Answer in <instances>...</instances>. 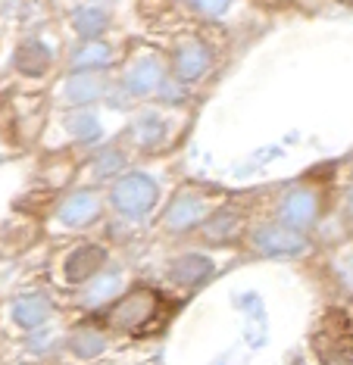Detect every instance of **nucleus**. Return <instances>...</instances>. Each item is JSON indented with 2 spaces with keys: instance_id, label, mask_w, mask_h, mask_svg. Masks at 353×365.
<instances>
[{
  "instance_id": "1",
  "label": "nucleus",
  "mask_w": 353,
  "mask_h": 365,
  "mask_svg": "<svg viewBox=\"0 0 353 365\" xmlns=\"http://www.w3.org/2000/svg\"><path fill=\"white\" fill-rule=\"evenodd\" d=\"M166 315H169V306L159 297V290L147 287V284H134L104 306L100 325L110 331H119V334L147 337L150 331L163 328Z\"/></svg>"
},
{
  "instance_id": "2",
  "label": "nucleus",
  "mask_w": 353,
  "mask_h": 365,
  "mask_svg": "<svg viewBox=\"0 0 353 365\" xmlns=\"http://www.w3.org/2000/svg\"><path fill=\"white\" fill-rule=\"evenodd\" d=\"M159 200V185L147 172H119L110 187V206L122 219H144Z\"/></svg>"
},
{
  "instance_id": "3",
  "label": "nucleus",
  "mask_w": 353,
  "mask_h": 365,
  "mask_svg": "<svg viewBox=\"0 0 353 365\" xmlns=\"http://www.w3.org/2000/svg\"><path fill=\"white\" fill-rule=\"evenodd\" d=\"M250 240L254 247L269 259H294V256H304L309 250V237L307 231L291 228L284 222H263L250 231Z\"/></svg>"
},
{
  "instance_id": "4",
  "label": "nucleus",
  "mask_w": 353,
  "mask_h": 365,
  "mask_svg": "<svg viewBox=\"0 0 353 365\" xmlns=\"http://www.w3.org/2000/svg\"><path fill=\"white\" fill-rule=\"evenodd\" d=\"M279 219L291 228L309 231L322 219V190L313 185H297L282 197L279 203Z\"/></svg>"
},
{
  "instance_id": "5",
  "label": "nucleus",
  "mask_w": 353,
  "mask_h": 365,
  "mask_svg": "<svg viewBox=\"0 0 353 365\" xmlns=\"http://www.w3.org/2000/svg\"><path fill=\"white\" fill-rule=\"evenodd\" d=\"M213 51H209V44L207 41H200V38H184L175 44V51H172V60H169V69H172V76L184 81V85H191V81H200L207 76L209 69H213Z\"/></svg>"
},
{
  "instance_id": "6",
  "label": "nucleus",
  "mask_w": 353,
  "mask_h": 365,
  "mask_svg": "<svg viewBox=\"0 0 353 365\" xmlns=\"http://www.w3.org/2000/svg\"><path fill=\"white\" fill-rule=\"evenodd\" d=\"M166 78H169V66L163 63V56L156 51H150V53H141L138 60H131L119 85L131 97H150V94H156Z\"/></svg>"
},
{
  "instance_id": "7",
  "label": "nucleus",
  "mask_w": 353,
  "mask_h": 365,
  "mask_svg": "<svg viewBox=\"0 0 353 365\" xmlns=\"http://www.w3.org/2000/svg\"><path fill=\"white\" fill-rule=\"evenodd\" d=\"M106 259H110V253H106V247L100 244H79L75 250L66 253L63 259V278L66 284H88L94 275L104 272Z\"/></svg>"
},
{
  "instance_id": "8",
  "label": "nucleus",
  "mask_w": 353,
  "mask_h": 365,
  "mask_svg": "<svg viewBox=\"0 0 353 365\" xmlns=\"http://www.w3.org/2000/svg\"><path fill=\"white\" fill-rule=\"evenodd\" d=\"M100 212H104L100 194L91 187H81V190H72V194L56 206V222L66 228H88L100 219Z\"/></svg>"
},
{
  "instance_id": "9",
  "label": "nucleus",
  "mask_w": 353,
  "mask_h": 365,
  "mask_svg": "<svg viewBox=\"0 0 353 365\" xmlns=\"http://www.w3.org/2000/svg\"><path fill=\"white\" fill-rule=\"evenodd\" d=\"M106 91H110V81H106L104 72H94V69H79L72 72L69 78H66V101L72 106H94L106 97Z\"/></svg>"
},
{
  "instance_id": "10",
  "label": "nucleus",
  "mask_w": 353,
  "mask_h": 365,
  "mask_svg": "<svg viewBox=\"0 0 353 365\" xmlns=\"http://www.w3.org/2000/svg\"><path fill=\"white\" fill-rule=\"evenodd\" d=\"M207 219V203L200 200L197 194H179L169 203V210L163 215V225L172 231V235H182V231H194L200 228V222Z\"/></svg>"
},
{
  "instance_id": "11",
  "label": "nucleus",
  "mask_w": 353,
  "mask_h": 365,
  "mask_svg": "<svg viewBox=\"0 0 353 365\" xmlns=\"http://www.w3.org/2000/svg\"><path fill=\"white\" fill-rule=\"evenodd\" d=\"M116 63V51L110 41L104 38H81L79 47H72L69 53V69H94V72H106Z\"/></svg>"
},
{
  "instance_id": "12",
  "label": "nucleus",
  "mask_w": 353,
  "mask_h": 365,
  "mask_svg": "<svg viewBox=\"0 0 353 365\" xmlns=\"http://www.w3.org/2000/svg\"><path fill=\"white\" fill-rule=\"evenodd\" d=\"M10 315L22 331H35L54 315V300L47 294H41V290H31L25 297H16L10 306Z\"/></svg>"
},
{
  "instance_id": "13",
  "label": "nucleus",
  "mask_w": 353,
  "mask_h": 365,
  "mask_svg": "<svg viewBox=\"0 0 353 365\" xmlns=\"http://www.w3.org/2000/svg\"><path fill=\"white\" fill-rule=\"evenodd\" d=\"M131 140L141 147V150H159V147L169 140V122H166L163 113L156 110H144L141 115H134L131 122Z\"/></svg>"
},
{
  "instance_id": "14",
  "label": "nucleus",
  "mask_w": 353,
  "mask_h": 365,
  "mask_svg": "<svg viewBox=\"0 0 353 365\" xmlns=\"http://www.w3.org/2000/svg\"><path fill=\"white\" fill-rule=\"evenodd\" d=\"M216 265L209 256L204 253H184L179 256L172 265H169V281L172 284H182V287H200L213 278Z\"/></svg>"
},
{
  "instance_id": "15",
  "label": "nucleus",
  "mask_w": 353,
  "mask_h": 365,
  "mask_svg": "<svg viewBox=\"0 0 353 365\" xmlns=\"http://www.w3.org/2000/svg\"><path fill=\"white\" fill-rule=\"evenodd\" d=\"M50 66H54V51H50L44 41L29 38V41H22V44L16 47V69H19L22 76L41 78V76H47L50 72Z\"/></svg>"
},
{
  "instance_id": "16",
  "label": "nucleus",
  "mask_w": 353,
  "mask_h": 365,
  "mask_svg": "<svg viewBox=\"0 0 353 365\" xmlns=\"http://www.w3.org/2000/svg\"><path fill=\"white\" fill-rule=\"evenodd\" d=\"M69 22H72V29H75V35L79 38H100L106 29H110V22H113V16L110 10H106L104 4H85V6H75L72 16H69Z\"/></svg>"
},
{
  "instance_id": "17",
  "label": "nucleus",
  "mask_w": 353,
  "mask_h": 365,
  "mask_svg": "<svg viewBox=\"0 0 353 365\" xmlns=\"http://www.w3.org/2000/svg\"><path fill=\"white\" fill-rule=\"evenodd\" d=\"M200 235L209 244H232L241 235V215L234 210H216L200 222Z\"/></svg>"
},
{
  "instance_id": "18",
  "label": "nucleus",
  "mask_w": 353,
  "mask_h": 365,
  "mask_svg": "<svg viewBox=\"0 0 353 365\" xmlns=\"http://www.w3.org/2000/svg\"><path fill=\"white\" fill-rule=\"evenodd\" d=\"M69 135L79 140V144H97L100 138H104V125H100V119L91 110H85V106H79L72 115H69Z\"/></svg>"
},
{
  "instance_id": "19",
  "label": "nucleus",
  "mask_w": 353,
  "mask_h": 365,
  "mask_svg": "<svg viewBox=\"0 0 353 365\" xmlns=\"http://www.w3.org/2000/svg\"><path fill=\"white\" fill-rule=\"evenodd\" d=\"M106 346V337H104V328H75L72 337H69V350L79 356V359H94V356L104 353Z\"/></svg>"
},
{
  "instance_id": "20",
  "label": "nucleus",
  "mask_w": 353,
  "mask_h": 365,
  "mask_svg": "<svg viewBox=\"0 0 353 365\" xmlns=\"http://www.w3.org/2000/svg\"><path fill=\"white\" fill-rule=\"evenodd\" d=\"M119 275L116 272H110V275H94L91 278V290L85 294V303L88 306H106L113 300V297H119Z\"/></svg>"
},
{
  "instance_id": "21",
  "label": "nucleus",
  "mask_w": 353,
  "mask_h": 365,
  "mask_svg": "<svg viewBox=\"0 0 353 365\" xmlns=\"http://www.w3.org/2000/svg\"><path fill=\"white\" fill-rule=\"evenodd\" d=\"M125 169V150L119 144H106L100 147V153L94 156V175L97 178H116Z\"/></svg>"
},
{
  "instance_id": "22",
  "label": "nucleus",
  "mask_w": 353,
  "mask_h": 365,
  "mask_svg": "<svg viewBox=\"0 0 353 365\" xmlns=\"http://www.w3.org/2000/svg\"><path fill=\"white\" fill-rule=\"evenodd\" d=\"M184 4L197 16H204V19H222V16L229 13L232 0H184Z\"/></svg>"
},
{
  "instance_id": "23",
  "label": "nucleus",
  "mask_w": 353,
  "mask_h": 365,
  "mask_svg": "<svg viewBox=\"0 0 353 365\" xmlns=\"http://www.w3.org/2000/svg\"><path fill=\"white\" fill-rule=\"evenodd\" d=\"M156 97L159 101H166V103H182L184 101V81L166 78L163 85H159V91H156Z\"/></svg>"
},
{
  "instance_id": "24",
  "label": "nucleus",
  "mask_w": 353,
  "mask_h": 365,
  "mask_svg": "<svg viewBox=\"0 0 353 365\" xmlns=\"http://www.w3.org/2000/svg\"><path fill=\"white\" fill-rule=\"evenodd\" d=\"M50 344H54V337H50L47 331H35V334L25 340V346H29L31 353H41V350H44V346H50Z\"/></svg>"
},
{
  "instance_id": "25",
  "label": "nucleus",
  "mask_w": 353,
  "mask_h": 365,
  "mask_svg": "<svg viewBox=\"0 0 353 365\" xmlns=\"http://www.w3.org/2000/svg\"><path fill=\"white\" fill-rule=\"evenodd\" d=\"M347 212H350V219H353V187H350V194H347Z\"/></svg>"
},
{
  "instance_id": "26",
  "label": "nucleus",
  "mask_w": 353,
  "mask_h": 365,
  "mask_svg": "<svg viewBox=\"0 0 353 365\" xmlns=\"http://www.w3.org/2000/svg\"><path fill=\"white\" fill-rule=\"evenodd\" d=\"M344 4H353V0H344Z\"/></svg>"
},
{
  "instance_id": "27",
  "label": "nucleus",
  "mask_w": 353,
  "mask_h": 365,
  "mask_svg": "<svg viewBox=\"0 0 353 365\" xmlns=\"http://www.w3.org/2000/svg\"><path fill=\"white\" fill-rule=\"evenodd\" d=\"M100 4H104V0H100Z\"/></svg>"
}]
</instances>
